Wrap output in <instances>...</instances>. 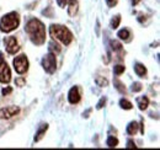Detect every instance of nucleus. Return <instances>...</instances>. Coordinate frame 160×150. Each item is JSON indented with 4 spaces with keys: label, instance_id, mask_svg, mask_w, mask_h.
Masks as SVG:
<instances>
[{
    "label": "nucleus",
    "instance_id": "nucleus-1",
    "mask_svg": "<svg viewBox=\"0 0 160 150\" xmlns=\"http://www.w3.org/2000/svg\"><path fill=\"white\" fill-rule=\"evenodd\" d=\"M28 37L31 39V42L36 46H41L46 42V28L44 25L41 22L40 20L32 19L26 23L25 27Z\"/></svg>",
    "mask_w": 160,
    "mask_h": 150
},
{
    "label": "nucleus",
    "instance_id": "nucleus-2",
    "mask_svg": "<svg viewBox=\"0 0 160 150\" xmlns=\"http://www.w3.org/2000/svg\"><path fill=\"white\" fill-rule=\"evenodd\" d=\"M49 33L54 39H58L65 46L70 44V42L73 41V33L69 31V28L62 25H52L49 28Z\"/></svg>",
    "mask_w": 160,
    "mask_h": 150
},
{
    "label": "nucleus",
    "instance_id": "nucleus-3",
    "mask_svg": "<svg viewBox=\"0 0 160 150\" xmlns=\"http://www.w3.org/2000/svg\"><path fill=\"white\" fill-rule=\"evenodd\" d=\"M19 25H20V18H19V14L16 12H9L4 15L0 20V30L6 33L16 30Z\"/></svg>",
    "mask_w": 160,
    "mask_h": 150
},
{
    "label": "nucleus",
    "instance_id": "nucleus-4",
    "mask_svg": "<svg viewBox=\"0 0 160 150\" xmlns=\"http://www.w3.org/2000/svg\"><path fill=\"white\" fill-rule=\"evenodd\" d=\"M42 67L48 74H53L57 68V60H56V54L49 53L42 59Z\"/></svg>",
    "mask_w": 160,
    "mask_h": 150
},
{
    "label": "nucleus",
    "instance_id": "nucleus-5",
    "mask_svg": "<svg viewBox=\"0 0 160 150\" xmlns=\"http://www.w3.org/2000/svg\"><path fill=\"white\" fill-rule=\"evenodd\" d=\"M14 68H15L16 73H19V74L26 73L28 70V60H27L26 56L21 54V56L16 57L14 59Z\"/></svg>",
    "mask_w": 160,
    "mask_h": 150
},
{
    "label": "nucleus",
    "instance_id": "nucleus-6",
    "mask_svg": "<svg viewBox=\"0 0 160 150\" xmlns=\"http://www.w3.org/2000/svg\"><path fill=\"white\" fill-rule=\"evenodd\" d=\"M57 4L63 9L68 6V14L70 16H74L78 12V0H57Z\"/></svg>",
    "mask_w": 160,
    "mask_h": 150
},
{
    "label": "nucleus",
    "instance_id": "nucleus-7",
    "mask_svg": "<svg viewBox=\"0 0 160 150\" xmlns=\"http://www.w3.org/2000/svg\"><path fill=\"white\" fill-rule=\"evenodd\" d=\"M4 42H5V47H6V51H8V53H10V54H15L16 52H19V49H20V46H19V42H18V39L14 37V36L6 37Z\"/></svg>",
    "mask_w": 160,
    "mask_h": 150
},
{
    "label": "nucleus",
    "instance_id": "nucleus-8",
    "mask_svg": "<svg viewBox=\"0 0 160 150\" xmlns=\"http://www.w3.org/2000/svg\"><path fill=\"white\" fill-rule=\"evenodd\" d=\"M20 112V108L18 106H10V107H4L0 110V119H9L14 116H16Z\"/></svg>",
    "mask_w": 160,
    "mask_h": 150
},
{
    "label": "nucleus",
    "instance_id": "nucleus-9",
    "mask_svg": "<svg viewBox=\"0 0 160 150\" xmlns=\"http://www.w3.org/2000/svg\"><path fill=\"white\" fill-rule=\"evenodd\" d=\"M10 80H11L10 68L5 62H2V63H0V81L4 84H8Z\"/></svg>",
    "mask_w": 160,
    "mask_h": 150
},
{
    "label": "nucleus",
    "instance_id": "nucleus-10",
    "mask_svg": "<svg viewBox=\"0 0 160 150\" xmlns=\"http://www.w3.org/2000/svg\"><path fill=\"white\" fill-rule=\"evenodd\" d=\"M68 100H69V102L72 105H75V103H78L80 101V91L77 86L70 89V91L68 94Z\"/></svg>",
    "mask_w": 160,
    "mask_h": 150
},
{
    "label": "nucleus",
    "instance_id": "nucleus-11",
    "mask_svg": "<svg viewBox=\"0 0 160 150\" xmlns=\"http://www.w3.org/2000/svg\"><path fill=\"white\" fill-rule=\"evenodd\" d=\"M48 129V124L46 123V124H42L40 127V129H38V132L36 133V137H35V140L36 142H40L41 139L43 138V135L46 134V131Z\"/></svg>",
    "mask_w": 160,
    "mask_h": 150
},
{
    "label": "nucleus",
    "instance_id": "nucleus-12",
    "mask_svg": "<svg viewBox=\"0 0 160 150\" xmlns=\"http://www.w3.org/2000/svg\"><path fill=\"white\" fill-rule=\"evenodd\" d=\"M138 123L137 122H131L128 126H127V133L129 135H134L137 132H138Z\"/></svg>",
    "mask_w": 160,
    "mask_h": 150
},
{
    "label": "nucleus",
    "instance_id": "nucleus-13",
    "mask_svg": "<svg viewBox=\"0 0 160 150\" xmlns=\"http://www.w3.org/2000/svg\"><path fill=\"white\" fill-rule=\"evenodd\" d=\"M134 72H136V74L138 75V76H144V75L147 74V68H145L143 64L137 63V64L134 65Z\"/></svg>",
    "mask_w": 160,
    "mask_h": 150
},
{
    "label": "nucleus",
    "instance_id": "nucleus-14",
    "mask_svg": "<svg viewBox=\"0 0 160 150\" xmlns=\"http://www.w3.org/2000/svg\"><path fill=\"white\" fill-rule=\"evenodd\" d=\"M49 53H53V54H58L60 52V46L57 43V42H54V41H52L51 43H49Z\"/></svg>",
    "mask_w": 160,
    "mask_h": 150
},
{
    "label": "nucleus",
    "instance_id": "nucleus-15",
    "mask_svg": "<svg viewBox=\"0 0 160 150\" xmlns=\"http://www.w3.org/2000/svg\"><path fill=\"white\" fill-rule=\"evenodd\" d=\"M148 105H149V100H148V97L143 96V97H139V98H138V106H139V108L142 110V111L147 110Z\"/></svg>",
    "mask_w": 160,
    "mask_h": 150
},
{
    "label": "nucleus",
    "instance_id": "nucleus-16",
    "mask_svg": "<svg viewBox=\"0 0 160 150\" xmlns=\"http://www.w3.org/2000/svg\"><path fill=\"white\" fill-rule=\"evenodd\" d=\"M121 39H123V41H129V37H131V32L127 30V28H123V30H121L120 32H118V35H117Z\"/></svg>",
    "mask_w": 160,
    "mask_h": 150
},
{
    "label": "nucleus",
    "instance_id": "nucleus-17",
    "mask_svg": "<svg viewBox=\"0 0 160 150\" xmlns=\"http://www.w3.org/2000/svg\"><path fill=\"white\" fill-rule=\"evenodd\" d=\"M107 145H108L110 148L117 147V145H118V139L115 138V137H108V139H107Z\"/></svg>",
    "mask_w": 160,
    "mask_h": 150
},
{
    "label": "nucleus",
    "instance_id": "nucleus-18",
    "mask_svg": "<svg viewBox=\"0 0 160 150\" xmlns=\"http://www.w3.org/2000/svg\"><path fill=\"white\" fill-rule=\"evenodd\" d=\"M120 106L122 108H124V110H131V108L133 107V105H132L128 100H124V98H122L120 101Z\"/></svg>",
    "mask_w": 160,
    "mask_h": 150
},
{
    "label": "nucleus",
    "instance_id": "nucleus-19",
    "mask_svg": "<svg viewBox=\"0 0 160 150\" xmlns=\"http://www.w3.org/2000/svg\"><path fill=\"white\" fill-rule=\"evenodd\" d=\"M121 22V16L120 15H117V16H115L113 19L111 20V27L115 30V28H117L118 27V25H120Z\"/></svg>",
    "mask_w": 160,
    "mask_h": 150
},
{
    "label": "nucleus",
    "instance_id": "nucleus-20",
    "mask_svg": "<svg viewBox=\"0 0 160 150\" xmlns=\"http://www.w3.org/2000/svg\"><path fill=\"white\" fill-rule=\"evenodd\" d=\"M110 44H111V47H112L113 51H121V49H122V44H121L118 41H113V39H112V41L110 42Z\"/></svg>",
    "mask_w": 160,
    "mask_h": 150
},
{
    "label": "nucleus",
    "instance_id": "nucleus-21",
    "mask_svg": "<svg viewBox=\"0 0 160 150\" xmlns=\"http://www.w3.org/2000/svg\"><path fill=\"white\" fill-rule=\"evenodd\" d=\"M115 86H116V89H117L120 92H122V94L126 92V88H123V84L121 82L120 80H115Z\"/></svg>",
    "mask_w": 160,
    "mask_h": 150
},
{
    "label": "nucleus",
    "instance_id": "nucleus-22",
    "mask_svg": "<svg viewBox=\"0 0 160 150\" xmlns=\"http://www.w3.org/2000/svg\"><path fill=\"white\" fill-rule=\"evenodd\" d=\"M96 84L101 86V88H103V86H107V84H108V81L106 80V79H103V78H96Z\"/></svg>",
    "mask_w": 160,
    "mask_h": 150
},
{
    "label": "nucleus",
    "instance_id": "nucleus-23",
    "mask_svg": "<svg viewBox=\"0 0 160 150\" xmlns=\"http://www.w3.org/2000/svg\"><path fill=\"white\" fill-rule=\"evenodd\" d=\"M123 72H124V67L123 65H116L115 69H113V73L116 75H121Z\"/></svg>",
    "mask_w": 160,
    "mask_h": 150
},
{
    "label": "nucleus",
    "instance_id": "nucleus-24",
    "mask_svg": "<svg viewBox=\"0 0 160 150\" xmlns=\"http://www.w3.org/2000/svg\"><path fill=\"white\" fill-rule=\"evenodd\" d=\"M142 90V84L140 82H134L133 86H132V91L133 92H139Z\"/></svg>",
    "mask_w": 160,
    "mask_h": 150
},
{
    "label": "nucleus",
    "instance_id": "nucleus-25",
    "mask_svg": "<svg viewBox=\"0 0 160 150\" xmlns=\"http://www.w3.org/2000/svg\"><path fill=\"white\" fill-rule=\"evenodd\" d=\"M106 2H107V5H108V8H113V6L118 2V0H106Z\"/></svg>",
    "mask_w": 160,
    "mask_h": 150
},
{
    "label": "nucleus",
    "instance_id": "nucleus-26",
    "mask_svg": "<svg viewBox=\"0 0 160 150\" xmlns=\"http://www.w3.org/2000/svg\"><path fill=\"white\" fill-rule=\"evenodd\" d=\"M105 103H106V98H105V97H102V98L100 100V102L98 103V110H101V108L103 107V105H105Z\"/></svg>",
    "mask_w": 160,
    "mask_h": 150
},
{
    "label": "nucleus",
    "instance_id": "nucleus-27",
    "mask_svg": "<svg viewBox=\"0 0 160 150\" xmlns=\"http://www.w3.org/2000/svg\"><path fill=\"white\" fill-rule=\"evenodd\" d=\"M25 82H26V81H25V79H22V78L15 80V84H16V85H19V86H23V84H25Z\"/></svg>",
    "mask_w": 160,
    "mask_h": 150
},
{
    "label": "nucleus",
    "instance_id": "nucleus-28",
    "mask_svg": "<svg viewBox=\"0 0 160 150\" xmlns=\"http://www.w3.org/2000/svg\"><path fill=\"white\" fill-rule=\"evenodd\" d=\"M11 91H12V89L11 88H8V89H2V91H1V94L4 95H9V94H11Z\"/></svg>",
    "mask_w": 160,
    "mask_h": 150
},
{
    "label": "nucleus",
    "instance_id": "nucleus-29",
    "mask_svg": "<svg viewBox=\"0 0 160 150\" xmlns=\"http://www.w3.org/2000/svg\"><path fill=\"white\" fill-rule=\"evenodd\" d=\"M127 148H136V144H134V142L129 140V142L127 143Z\"/></svg>",
    "mask_w": 160,
    "mask_h": 150
},
{
    "label": "nucleus",
    "instance_id": "nucleus-30",
    "mask_svg": "<svg viewBox=\"0 0 160 150\" xmlns=\"http://www.w3.org/2000/svg\"><path fill=\"white\" fill-rule=\"evenodd\" d=\"M4 62V57H2V54L0 53V63H2Z\"/></svg>",
    "mask_w": 160,
    "mask_h": 150
}]
</instances>
